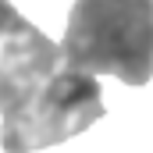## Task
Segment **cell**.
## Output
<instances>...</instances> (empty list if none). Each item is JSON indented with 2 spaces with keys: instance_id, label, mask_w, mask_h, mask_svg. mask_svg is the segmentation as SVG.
<instances>
[{
  "instance_id": "3",
  "label": "cell",
  "mask_w": 153,
  "mask_h": 153,
  "mask_svg": "<svg viewBox=\"0 0 153 153\" xmlns=\"http://www.w3.org/2000/svg\"><path fill=\"white\" fill-rule=\"evenodd\" d=\"M22 25H25V18H22V14H18L7 0H0V43L11 36L14 29H22Z\"/></svg>"
},
{
  "instance_id": "1",
  "label": "cell",
  "mask_w": 153,
  "mask_h": 153,
  "mask_svg": "<svg viewBox=\"0 0 153 153\" xmlns=\"http://www.w3.org/2000/svg\"><path fill=\"white\" fill-rule=\"evenodd\" d=\"M0 146L32 153L82 135L103 117L96 75L64 64L61 46L25 18L0 43Z\"/></svg>"
},
{
  "instance_id": "2",
  "label": "cell",
  "mask_w": 153,
  "mask_h": 153,
  "mask_svg": "<svg viewBox=\"0 0 153 153\" xmlns=\"http://www.w3.org/2000/svg\"><path fill=\"white\" fill-rule=\"evenodd\" d=\"M61 57L85 75L146 85L153 78V0H75Z\"/></svg>"
}]
</instances>
